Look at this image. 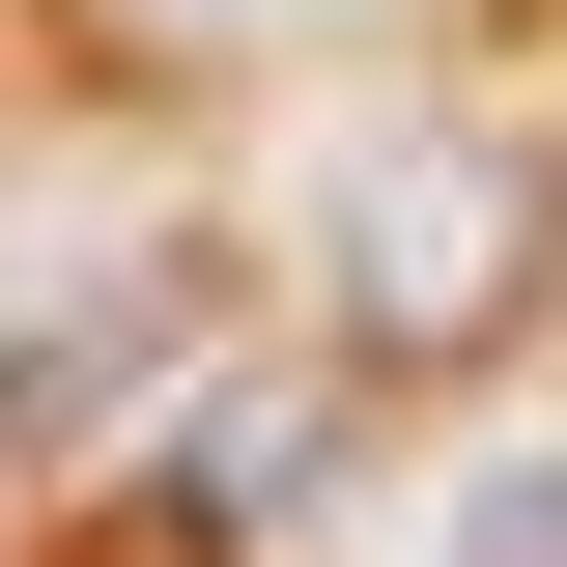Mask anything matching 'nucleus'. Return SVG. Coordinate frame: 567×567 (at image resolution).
<instances>
[{
	"label": "nucleus",
	"mask_w": 567,
	"mask_h": 567,
	"mask_svg": "<svg viewBox=\"0 0 567 567\" xmlns=\"http://www.w3.org/2000/svg\"><path fill=\"white\" fill-rule=\"evenodd\" d=\"M539 284H567V171L539 142H398V171L341 199V341L369 369H483Z\"/></svg>",
	"instance_id": "nucleus-1"
},
{
	"label": "nucleus",
	"mask_w": 567,
	"mask_h": 567,
	"mask_svg": "<svg viewBox=\"0 0 567 567\" xmlns=\"http://www.w3.org/2000/svg\"><path fill=\"white\" fill-rule=\"evenodd\" d=\"M454 567H567V425H539V454H483V483H454Z\"/></svg>",
	"instance_id": "nucleus-2"
},
{
	"label": "nucleus",
	"mask_w": 567,
	"mask_h": 567,
	"mask_svg": "<svg viewBox=\"0 0 567 567\" xmlns=\"http://www.w3.org/2000/svg\"><path fill=\"white\" fill-rule=\"evenodd\" d=\"M142 58H256V29H341V0H114Z\"/></svg>",
	"instance_id": "nucleus-3"
}]
</instances>
